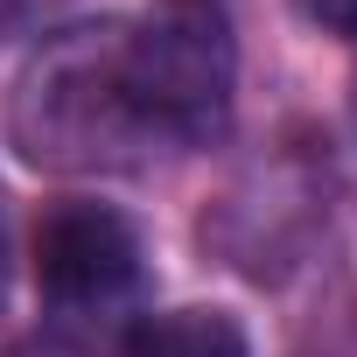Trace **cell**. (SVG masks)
<instances>
[{
  "instance_id": "7",
  "label": "cell",
  "mask_w": 357,
  "mask_h": 357,
  "mask_svg": "<svg viewBox=\"0 0 357 357\" xmlns=\"http://www.w3.org/2000/svg\"><path fill=\"white\" fill-rule=\"evenodd\" d=\"M8 273H15V245H8V204H0V308H8Z\"/></svg>"
},
{
  "instance_id": "4",
  "label": "cell",
  "mask_w": 357,
  "mask_h": 357,
  "mask_svg": "<svg viewBox=\"0 0 357 357\" xmlns=\"http://www.w3.org/2000/svg\"><path fill=\"white\" fill-rule=\"evenodd\" d=\"M126 357H252V343H245V322L225 308H168L133 322Z\"/></svg>"
},
{
  "instance_id": "8",
  "label": "cell",
  "mask_w": 357,
  "mask_h": 357,
  "mask_svg": "<svg viewBox=\"0 0 357 357\" xmlns=\"http://www.w3.org/2000/svg\"><path fill=\"white\" fill-rule=\"evenodd\" d=\"M350 119H357V91H350Z\"/></svg>"
},
{
  "instance_id": "6",
  "label": "cell",
  "mask_w": 357,
  "mask_h": 357,
  "mask_svg": "<svg viewBox=\"0 0 357 357\" xmlns=\"http://www.w3.org/2000/svg\"><path fill=\"white\" fill-rule=\"evenodd\" d=\"M36 8H43V0H0V43H8V36H15V29H22Z\"/></svg>"
},
{
  "instance_id": "1",
  "label": "cell",
  "mask_w": 357,
  "mask_h": 357,
  "mask_svg": "<svg viewBox=\"0 0 357 357\" xmlns=\"http://www.w3.org/2000/svg\"><path fill=\"white\" fill-rule=\"evenodd\" d=\"M8 126L36 168H63V175L133 168L140 147H154V133L140 126V112L119 84V29L50 36L43 56L15 84Z\"/></svg>"
},
{
  "instance_id": "5",
  "label": "cell",
  "mask_w": 357,
  "mask_h": 357,
  "mask_svg": "<svg viewBox=\"0 0 357 357\" xmlns=\"http://www.w3.org/2000/svg\"><path fill=\"white\" fill-rule=\"evenodd\" d=\"M301 15L322 22L329 36H350V43H357V0H301Z\"/></svg>"
},
{
  "instance_id": "2",
  "label": "cell",
  "mask_w": 357,
  "mask_h": 357,
  "mask_svg": "<svg viewBox=\"0 0 357 357\" xmlns=\"http://www.w3.org/2000/svg\"><path fill=\"white\" fill-rule=\"evenodd\" d=\"M119 84L154 140L204 147L231 126L238 91V43L218 0H154L119 29Z\"/></svg>"
},
{
  "instance_id": "3",
  "label": "cell",
  "mask_w": 357,
  "mask_h": 357,
  "mask_svg": "<svg viewBox=\"0 0 357 357\" xmlns=\"http://www.w3.org/2000/svg\"><path fill=\"white\" fill-rule=\"evenodd\" d=\"M140 231L112 204H56L36 225V287L56 308H112L140 287Z\"/></svg>"
}]
</instances>
